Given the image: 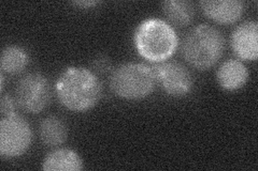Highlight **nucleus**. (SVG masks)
<instances>
[{"label": "nucleus", "instance_id": "nucleus-13", "mask_svg": "<svg viewBox=\"0 0 258 171\" xmlns=\"http://www.w3.org/2000/svg\"><path fill=\"white\" fill-rule=\"evenodd\" d=\"M161 10L172 26L183 28L188 26L195 19L196 7L187 0H167L161 3Z\"/></svg>", "mask_w": 258, "mask_h": 171}, {"label": "nucleus", "instance_id": "nucleus-12", "mask_svg": "<svg viewBox=\"0 0 258 171\" xmlns=\"http://www.w3.org/2000/svg\"><path fill=\"white\" fill-rule=\"evenodd\" d=\"M38 134L43 144L50 148H56L67 140L68 126L61 118L48 116L40 122Z\"/></svg>", "mask_w": 258, "mask_h": 171}, {"label": "nucleus", "instance_id": "nucleus-7", "mask_svg": "<svg viewBox=\"0 0 258 171\" xmlns=\"http://www.w3.org/2000/svg\"><path fill=\"white\" fill-rule=\"evenodd\" d=\"M156 84L172 97H184L190 93L194 78L189 70L177 61H164L152 67Z\"/></svg>", "mask_w": 258, "mask_h": 171}, {"label": "nucleus", "instance_id": "nucleus-5", "mask_svg": "<svg viewBox=\"0 0 258 171\" xmlns=\"http://www.w3.org/2000/svg\"><path fill=\"white\" fill-rule=\"evenodd\" d=\"M51 85L41 73H28L15 87L14 99L20 109L27 113H39L50 104Z\"/></svg>", "mask_w": 258, "mask_h": 171}, {"label": "nucleus", "instance_id": "nucleus-4", "mask_svg": "<svg viewBox=\"0 0 258 171\" xmlns=\"http://www.w3.org/2000/svg\"><path fill=\"white\" fill-rule=\"evenodd\" d=\"M156 85L154 71L144 63H123L113 70L110 76L112 92L127 101L145 99L154 91Z\"/></svg>", "mask_w": 258, "mask_h": 171}, {"label": "nucleus", "instance_id": "nucleus-17", "mask_svg": "<svg viewBox=\"0 0 258 171\" xmlns=\"http://www.w3.org/2000/svg\"><path fill=\"white\" fill-rule=\"evenodd\" d=\"M100 3L99 2H96V0H84V2H75V3H72V5L74 6H76V7H78V8H81V9H91V8H93V7H96V6H98Z\"/></svg>", "mask_w": 258, "mask_h": 171}, {"label": "nucleus", "instance_id": "nucleus-8", "mask_svg": "<svg viewBox=\"0 0 258 171\" xmlns=\"http://www.w3.org/2000/svg\"><path fill=\"white\" fill-rule=\"evenodd\" d=\"M230 45L240 60L255 61L258 57V23L247 21L240 24L232 31Z\"/></svg>", "mask_w": 258, "mask_h": 171}, {"label": "nucleus", "instance_id": "nucleus-2", "mask_svg": "<svg viewBox=\"0 0 258 171\" xmlns=\"http://www.w3.org/2000/svg\"><path fill=\"white\" fill-rule=\"evenodd\" d=\"M134 44L138 54L153 63L168 60L179 45L174 28L160 19H148L137 26L134 34Z\"/></svg>", "mask_w": 258, "mask_h": 171}, {"label": "nucleus", "instance_id": "nucleus-6", "mask_svg": "<svg viewBox=\"0 0 258 171\" xmlns=\"http://www.w3.org/2000/svg\"><path fill=\"white\" fill-rule=\"evenodd\" d=\"M32 140L31 127L20 115L2 117L0 120V155L15 158L25 154Z\"/></svg>", "mask_w": 258, "mask_h": 171}, {"label": "nucleus", "instance_id": "nucleus-14", "mask_svg": "<svg viewBox=\"0 0 258 171\" xmlns=\"http://www.w3.org/2000/svg\"><path fill=\"white\" fill-rule=\"evenodd\" d=\"M29 60V55L25 48L19 45H8L2 52L0 66L3 73L14 75L25 70Z\"/></svg>", "mask_w": 258, "mask_h": 171}, {"label": "nucleus", "instance_id": "nucleus-16", "mask_svg": "<svg viewBox=\"0 0 258 171\" xmlns=\"http://www.w3.org/2000/svg\"><path fill=\"white\" fill-rule=\"evenodd\" d=\"M93 68L95 71L101 73V74L103 73L104 74V73L111 71V61L107 56L101 55L99 57H97V58L94 60Z\"/></svg>", "mask_w": 258, "mask_h": 171}, {"label": "nucleus", "instance_id": "nucleus-3", "mask_svg": "<svg viewBox=\"0 0 258 171\" xmlns=\"http://www.w3.org/2000/svg\"><path fill=\"white\" fill-rule=\"evenodd\" d=\"M225 48L222 32L209 24L190 29L182 42L184 59L199 71L211 69L219 62Z\"/></svg>", "mask_w": 258, "mask_h": 171}, {"label": "nucleus", "instance_id": "nucleus-15", "mask_svg": "<svg viewBox=\"0 0 258 171\" xmlns=\"http://www.w3.org/2000/svg\"><path fill=\"white\" fill-rule=\"evenodd\" d=\"M16 102L14 96L10 94H4L0 99V111H2V117H8L15 115Z\"/></svg>", "mask_w": 258, "mask_h": 171}, {"label": "nucleus", "instance_id": "nucleus-1", "mask_svg": "<svg viewBox=\"0 0 258 171\" xmlns=\"http://www.w3.org/2000/svg\"><path fill=\"white\" fill-rule=\"evenodd\" d=\"M55 93L64 108L85 112L94 108L102 96V86L93 71L84 67H69L55 83Z\"/></svg>", "mask_w": 258, "mask_h": 171}, {"label": "nucleus", "instance_id": "nucleus-10", "mask_svg": "<svg viewBox=\"0 0 258 171\" xmlns=\"http://www.w3.org/2000/svg\"><path fill=\"white\" fill-rule=\"evenodd\" d=\"M248 70L238 59L224 61L216 72V80L226 91H236L243 88L248 80Z\"/></svg>", "mask_w": 258, "mask_h": 171}, {"label": "nucleus", "instance_id": "nucleus-11", "mask_svg": "<svg viewBox=\"0 0 258 171\" xmlns=\"http://www.w3.org/2000/svg\"><path fill=\"white\" fill-rule=\"evenodd\" d=\"M41 168L44 171H80L83 169V159L77 151L61 148L48 153Z\"/></svg>", "mask_w": 258, "mask_h": 171}, {"label": "nucleus", "instance_id": "nucleus-9", "mask_svg": "<svg viewBox=\"0 0 258 171\" xmlns=\"http://www.w3.org/2000/svg\"><path fill=\"white\" fill-rule=\"evenodd\" d=\"M199 5L207 18L222 25L235 24L245 11L244 3L240 0H205Z\"/></svg>", "mask_w": 258, "mask_h": 171}, {"label": "nucleus", "instance_id": "nucleus-18", "mask_svg": "<svg viewBox=\"0 0 258 171\" xmlns=\"http://www.w3.org/2000/svg\"><path fill=\"white\" fill-rule=\"evenodd\" d=\"M4 89H5V76L4 74L0 75V91L4 92Z\"/></svg>", "mask_w": 258, "mask_h": 171}]
</instances>
